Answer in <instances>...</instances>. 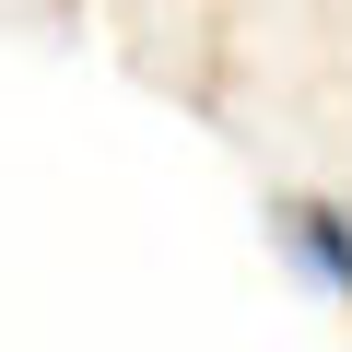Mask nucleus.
<instances>
[{"label": "nucleus", "instance_id": "obj_1", "mask_svg": "<svg viewBox=\"0 0 352 352\" xmlns=\"http://www.w3.org/2000/svg\"><path fill=\"white\" fill-rule=\"evenodd\" d=\"M270 235H282L329 294H352V212H340V200H270Z\"/></svg>", "mask_w": 352, "mask_h": 352}]
</instances>
